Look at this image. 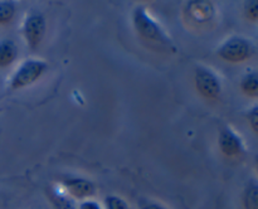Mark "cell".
I'll list each match as a JSON object with an SVG mask.
<instances>
[{
  "label": "cell",
  "mask_w": 258,
  "mask_h": 209,
  "mask_svg": "<svg viewBox=\"0 0 258 209\" xmlns=\"http://www.w3.org/2000/svg\"><path fill=\"white\" fill-rule=\"evenodd\" d=\"M63 186L71 196L78 200H87L96 191L95 184L85 178H68L63 180Z\"/></svg>",
  "instance_id": "52a82bcc"
},
{
  "label": "cell",
  "mask_w": 258,
  "mask_h": 209,
  "mask_svg": "<svg viewBox=\"0 0 258 209\" xmlns=\"http://www.w3.org/2000/svg\"><path fill=\"white\" fill-rule=\"evenodd\" d=\"M18 55V48L10 39L0 40V68H7L15 60Z\"/></svg>",
  "instance_id": "9c48e42d"
},
{
  "label": "cell",
  "mask_w": 258,
  "mask_h": 209,
  "mask_svg": "<svg viewBox=\"0 0 258 209\" xmlns=\"http://www.w3.org/2000/svg\"><path fill=\"white\" fill-rule=\"evenodd\" d=\"M50 198V204H52L53 209H76L73 203L71 201V199H68L67 196L62 195V194H58L52 191L49 194Z\"/></svg>",
  "instance_id": "4fadbf2b"
},
{
  "label": "cell",
  "mask_w": 258,
  "mask_h": 209,
  "mask_svg": "<svg viewBox=\"0 0 258 209\" xmlns=\"http://www.w3.org/2000/svg\"><path fill=\"white\" fill-rule=\"evenodd\" d=\"M78 209H103L101 206L100 203H97L96 200H91V199H87V200H83L81 203L80 208Z\"/></svg>",
  "instance_id": "e0dca14e"
},
{
  "label": "cell",
  "mask_w": 258,
  "mask_h": 209,
  "mask_svg": "<svg viewBox=\"0 0 258 209\" xmlns=\"http://www.w3.org/2000/svg\"><path fill=\"white\" fill-rule=\"evenodd\" d=\"M140 209H168L164 205H161L160 203H156V201H144L140 204Z\"/></svg>",
  "instance_id": "ac0fdd59"
},
{
  "label": "cell",
  "mask_w": 258,
  "mask_h": 209,
  "mask_svg": "<svg viewBox=\"0 0 258 209\" xmlns=\"http://www.w3.org/2000/svg\"><path fill=\"white\" fill-rule=\"evenodd\" d=\"M217 55L228 63H242L253 55V45L242 37H232L217 50Z\"/></svg>",
  "instance_id": "7a4b0ae2"
},
{
  "label": "cell",
  "mask_w": 258,
  "mask_h": 209,
  "mask_svg": "<svg viewBox=\"0 0 258 209\" xmlns=\"http://www.w3.org/2000/svg\"><path fill=\"white\" fill-rule=\"evenodd\" d=\"M48 64L44 60L39 59H28L20 64V67L15 71L10 80V88L12 90H22L37 82L45 69Z\"/></svg>",
  "instance_id": "3957f363"
},
{
  "label": "cell",
  "mask_w": 258,
  "mask_h": 209,
  "mask_svg": "<svg viewBox=\"0 0 258 209\" xmlns=\"http://www.w3.org/2000/svg\"><path fill=\"white\" fill-rule=\"evenodd\" d=\"M45 29H47V23L45 18L40 13H33L28 15L23 25V34L27 42V45L30 50H35L44 38Z\"/></svg>",
  "instance_id": "5b68a950"
},
{
  "label": "cell",
  "mask_w": 258,
  "mask_h": 209,
  "mask_svg": "<svg viewBox=\"0 0 258 209\" xmlns=\"http://www.w3.org/2000/svg\"><path fill=\"white\" fill-rule=\"evenodd\" d=\"M243 14L246 17V19H248L249 22L256 23L258 20V3L256 0H251V2H247L244 4L243 8Z\"/></svg>",
  "instance_id": "9a60e30c"
},
{
  "label": "cell",
  "mask_w": 258,
  "mask_h": 209,
  "mask_svg": "<svg viewBox=\"0 0 258 209\" xmlns=\"http://www.w3.org/2000/svg\"><path fill=\"white\" fill-rule=\"evenodd\" d=\"M219 149L223 153V155H226L227 158H234V156H239L243 151V145H242V141L239 138V136H237L229 128H223L219 133L218 138Z\"/></svg>",
  "instance_id": "ba28073f"
},
{
  "label": "cell",
  "mask_w": 258,
  "mask_h": 209,
  "mask_svg": "<svg viewBox=\"0 0 258 209\" xmlns=\"http://www.w3.org/2000/svg\"><path fill=\"white\" fill-rule=\"evenodd\" d=\"M241 90L247 97L256 98L258 96V80L257 73L252 72L244 76L241 81Z\"/></svg>",
  "instance_id": "8fae6325"
},
{
  "label": "cell",
  "mask_w": 258,
  "mask_h": 209,
  "mask_svg": "<svg viewBox=\"0 0 258 209\" xmlns=\"http://www.w3.org/2000/svg\"><path fill=\"white\" fill-rule=\"evenodd\" d=\"M106 209H130L127 201L118 195H108L105 199Z\"/></svg>",
  "instance_id": "5bb4252c"
},
{
  "label": "cell",
  "mask_w": 258,
  "mask_h": 209,
  "mask_svg": "<svg viewBox=\"0 0 258 209\" xmlns=\"http://www.w3.org/2000/svg\"><path fill=\"white\" fill-rule=\"evenodd\" d=\"M133 24L136 33L143 39L155 43V44H159L160 47L175 52V47L171 43L170 38L161 29L160 25L151 18V15L149 14L148 9L145 7H141L140 5V7L135 8L133 13Z\"/></svg>",
  "instance_id": "6da1fadb"
},
{
  "label": "cell",
  "mask_w": 258,
  "mask_h": 209,
  "mask_svg": "<svg viewBox=\"0 0 258 209\" xmlns=\"http://www.w3.org/2000/svg\"><path fill=\"white\" fill-rule=\"evenodd\" d=\"M197 91L207 100H217L221 96L222 86L219 78L206 67H197L194 76Z\"/></svg>",
  "instance_id": "277c9868"
},
{
  "label": "cell",
  "mask_w": 258,
  "mask_h": 209,
  "mask_svg": "<svg viewBox=\"0 0 258 209\" xmlns=\"http://www.w3.org/2000/svg\"><path fill=\"white\" fill-rule=\"evenodd\" d=\"M17 7L13 2H0V25L8 24L14 18Z\"/></svg>",
  "instance_id": "7c38bea8"
},
{
  "label": "cell",
  "mask_w": 258,
  "mask_h": 209,
  "mask_svg": "<svg viewBox=\"0 0 258 209\" xmlns=\"http://www.w3.org/2000/svg\"><path fill=\"white\" fill-rule=\"evenodd\" d=\"M247 121H248L249 126L253 130L254 133L258 132V107L257 106H253L251 111H248L247 113Z\"/></svg>",
  "instance_id": "2e32d148"
},
{
  "label": "cell",
  "mask_w": 258,
  "mask_h": 209,
  "mask_svg": "<svg viewBox=\"0 0 258 209\" xmlns=\"http://www.w3.org/2000/svg\"><path fill=\"white\" fill-rule=\"evenodd\" d=\"M244 209H258V186L256 181H251L246 186L242 198Z\"/></svg>",
  "instance_id": "30bf717a"
},
{
  "label": "cell",
  "mask_w": 258,
  "mask_h": 209,
  "mask_svg": "<svg viewBox=\"0 0 258 209\" xmlns=\"http://www.w3.org/2000/svg\"><path fill=\"white\" fill-rule=\"evenodd\" d=\"M216 14V9L212 2L207 0H194V2L186 3L184 8V15L194 24H207L211 22Z\"/></svg>",
  "instance_id": "8992f818"
}]
</instances>
